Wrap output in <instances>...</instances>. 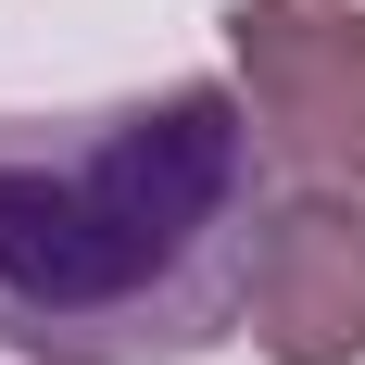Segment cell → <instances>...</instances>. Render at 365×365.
I'll return each mask as SVG.
<instances>
[{"mask_svg":"<svg viewBox=\"0 0 365 365\" xmlns=\"http://www.w3.org/2000/svg\"><path fill=\"white\" fill-rule=\"evenodd\" d=\"M264 139L215 76L88 113H0V353L202 365L252 315Z\"/></svg>","mask_w":365,"mask_h":365,"instance_id":"cell-1","label":"cell"},{"mask_svg":"<svg viewBox=\"0 0 365 365\" xmlns=\"http://www.w3.org/2000/svg\"><path fill=\"white\" fill-rule=\"evenodd\" d=\"M227 88L302 202L365 215V0H227Z\"/></svg>","mask_w":365,"mask_h":365,"instance_id":"cell-2","label":"cell"},{"mask_svg":"<svg viewBox=\"0 0 365 365\" xmlns=\"http://www.w3.org/2000/svg\"><path fill=\"white\" fill-rule=\"evenodd\" d=\"M252 353L264 365H365V215L353 202H290V215H264Z\"/></svg>","mask_w":365,"mask_h":365,"instance_id":"cell-3","label":"cell"}]
</instances>
